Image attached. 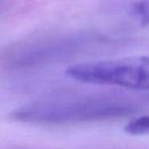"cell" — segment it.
Segmentation results:
<instances>
[{
  "label": "cell",
  "instance_id": "obj_1",
  "mask_svg": "<svg viewBox=\"0 0 149 149\" xmlns=\"http://www.w3.org/2000/svg\"><path fill=\"white\" fill-rule=\"evenodd\" d=\"M139 104L130 98L109 93H59L31 101L13 111L10 118L42 125H73L134 114Z\"/></svg>",
  "mask_w": 149,
  "mask_h": 149
},
{
  "label": "cell",
  "instance_id": "obj_3",
  "mask_svg": "<svg viewBox=\"0 0 149 149\" xmlns=\"http://www.w3.org/2000/svg\"><path fill=\"white\" fill-rule=\"evenodd\" d=\"M149 129V118L147 115H141L132 119L125 127V132L132 135L147 134Z\"/></svg>",
  "mask_w": 149,
  "mask_h": 149
},
{
  "label": "cell",
  "instance_id": "obj_4",
  "mask_svg": "<svg viewBox=\"0 0 149 149\" xmlns=\"http://www.w3.org/2000/svg\"><path fill=\"white\" fill-rule=\"evenodd\" d=\"M134 9H135V14L140 17V20L144 24H147V22H148V6H147V1L143 0V1L137 2L135 5Z\"/></svg>",
  "mask_w": 149,
  "mask_h": 149
},
{
  "label": "cell",
  "instance_id": "obj_2",
  "mask_svg": "<svg viewBox=\"0 0 149 149\" xmlns=\"http://www.w3.org/2000/svg\"><path fill=\"white\" fill-rule=\"evenodd\" d=\"M66 74L81 83L142 91L149 87V61L148 57L142 56L79 63L70 66Z\"/></svg>",
  "mask_w": 149,
  "mask_h": 149
}]
</instances>
